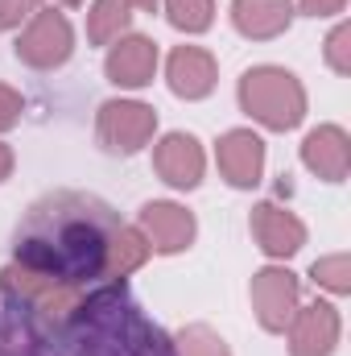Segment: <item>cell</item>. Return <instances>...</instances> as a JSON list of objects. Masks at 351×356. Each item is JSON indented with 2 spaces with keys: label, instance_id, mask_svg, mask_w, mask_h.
<instances>
[{
  "label": "cell",
  "instance_id": "9",
  "mask_svg": "<svg viewBox=\"0 0 351 356\" xmlns=\"http://www.w3.org/2000/svg\"><path fill=\"white\" fill-rule=\"evenodd\" d=\"M157 71V46L149 38H124L108 54V79L116 88H145Z\"/></svg>",
  "mask_w": 351,
  "mask_h": 356
},
{
  "label": "cell",
  "instance_id": "23",
  "mask_svg": "<svg viewBox=\"0 0 351 356\" xmlns=\"http://www.w3.org/2000/svg\"><path fill=\"white\" fill-rule=\"evenodd\" d=\"M343 8V0H306V13H314V17H327V13H339Z\"/></svg>",
  "mask_w": 351,
  "mask_h": 356
},
{
  "label": "cell",
  "instance_id": "16",
  "mask_svg": "<svg viewBox=\"0 0 351 356\" xmlns=\"http://www.w3.org/2000/svg\"><path fill=\"white\" fill-rule=\"evenodd\" d=\"M128 4L132 0H99L95 4V13H91V42H108V38H116L124 25H128Z\"/></svg>",
  "mask_w": 351,
  "mask_h": 356
},
{
  "label": "cell",
  "instance_id": "2",
  "mask_svg": "<svg viewBox=\"0 0 351 356\" xmlns=\"http://www.w3.org/2000/svg\"><path fill=\"white\" fill-rule=\"evenodd\" d=\"M87 315V356H170V348L162 344V336L116 294L95 298L91 307H83Z\"/></svg>",
  "mask_w": 351,
  "mask_h": 356
},
{
  "label": "cell",
  "instance_id": "19",
  "mask_svg": "<svg viewBox=\"0 0 351 356\" xmlns=\"http://www.w3.org/2000/svg\"><path fill=\"white\" fill-rule=\"evenodd\" d=\"M42 0H0V25H21L25 17L37 13Z\"/></svg>",
  "mask_w": 351,
  "mask_h": 356
},
{
  "label": "cell",
  "instance_id": "10",
  "mask_svg": "<svg viewBox=\"0 0 351 356\" xmlns=\"http://www.w3.org/2000/svg\"><path fill=\"white\" fill-rule=\"evenodd\" d=\"M153 166H157V175L166 178V182H174V186H198V178H203V149H198V141L190 133H170L157 145Z\"/></svg>",
  "mask_w": 351,
  "mask_h": 356
},
{
  "label": "cell",
  "instance_id": "22",
  "mask_svg": "<svg viewBox=\"0 0 351 356\" xmlns=\"http://www.w3.org/2000/svg\"><path fill=\"white\" fill-rule=\"evenodd\" d=\"M343 42H348V29H335V33H331V63H335V71H348V58H343Z\"/></svg>",
  "mask_w": 351,
  "mask_h": 356
},
{
  "label": "cell",
  "instance_id": "1",
  "mask_svg": "<svg viewBox=\"0 0 351 356\" xmlns=\"http://www.w3.org/2000/svg\"><path fill=\"white\" fill-rule=\"evenodd\" d=\"M120 224L112 211L87 195H54L37 203L17 232V261L58 282L108 277V249Z\"/></svg>",
  "mask_w": 351,
  "mask_h": 356
},
{
  "label": "cell",
  "instance_id": "14",
  "mask_svg": "<svg viewBox=\"0 0 351 356\" xmlns=\"http://www.w3.org/2000/svg\"><path fill=\"white\" fill-rule=\"evenodd\" d=\"M302 158H306V166H310L314 175L339 182V178L348 175V137H343L339 129H318V133L306 137Z\"/></svg>",
  "mask_w": 351,
  "mask_h": 356
},
{
  "label": "cell",
  "instance_id": "13",
  "mask_svg": "<svg viewBox=\"0 0 351 356\" xmlns=\"http://www.w3.org/2000/svg\"><path fill=\"white\" fill-rule=\"evenodd\" d=\"M339 340V315L327 302H314L293 323V356H327Z\"/></svg>",
  "mask_w": 351,
  "mask_h": 356
},
{
  "label": "cell",
  "instance_id": "8",
  "mask_svg": "<svg viewBox=\"0 0 351 356\" xmlns=\"http://www.w3.org/2000/svg\"><path fill=\"white\" fill-rule=\"evenodd\" d=\"M219 170L223 178L232 182V186H252L264 170V145L257 133H248V129H236V133H228L223 141H219Z\"/></svg>",
  "mask_w": 351,
  "mask_h": 356
},
{
  "label": "cell",
  "instance_id": "25",
  "mask_svg": "<svg viewBox=\"0 0 351 356\" xmlns=\"http://www.w3.org/2000/svg\"><path fill=\"white\" fill-rule=\"evenodd\" d=\"M132 4H141V8H153V4H157V0H132Z\"/></svg>",
  "mask_w": 351,
  "mask_h": 356
},
{
  "label": "cell",
  "instance_id": "7",
  "mask_svg": "<svg viewBox=\"0 0 351 356\" xmlns=\"http://www.w3.org/2000/svg\"><path fill=\"white\" fill-rule=\"evenodd\" d=\"M252 302H257V311H261V323L268 332H281L285 323H289V315H293V302H298V282H293V273H285V269H264L257 273V282H252Z\"/></svg>",
  "mask_w": 351,
  "mask_h": 356
},
{
  "label": "cell",
  "instance_id": "17",
  "mask_svg": "<svg viewBox=\"0 0 351 356\" xmlns=\"http://www.w3.org/2000/svg\"><path fill=\"white\" fill-rule=\"evenodd\" d=\"M170 8V21H174L178 29H186V33H198V29H207L211 25V0H170L166 4Z\"/></svg>",
  "mask_w": 351,
  "mask_h": 356
},
{
  "label": "cell",
  "instance_id": "21",
  "mask_svg": "<svg viewBox=\"0 0 351 356\" xmlns=\"http://www.w3.org/2000/svg\"><path fill=\"white\" fill-rule=\"evenodd\" d=\"M17 112H21V95L12 88H0V129L17 124Z\"/></svg>",
  "mask_w": 351,
  "mask_h": 356
},
{
  "label": "cell",
  "instance_id": "15",
  "mask_svg": "<svg viewBox=\"0 0 351 356\" xmlns=\"http://www.w3.org/2000/svg\"><path fill=\"white\" fill-rule=\"evenodd\" d=\"M236 25L248 38H273L289 25V0H236Z\"/></svg>",
  "mask_w": 351,
  "mask_h": 356
},
{
  "label": "cell",
  "instance_id": "24",
  "mask_svg": "<svg viewBox=\"0 0 351 356\" xmlns=\"http://www.w3.org/2000/svg\"><path fill=\"white\" fill-rule=\"evenodd\" d=\"M8 170H12V154H8V149L0 145V182L8 178Z\"/></svg>",
  "mask_w": 351,
  "mask_h": 356
},
{
  "label": "cell",
  "instance_id": "12",
  "mask_svg": "<svg viewBox=\"0 0 351 356\" xmlns=\"http://www.w3.org/2000/svg\"><path fill=\"white\" fill-rule=\"evenodd\" d=\"M252 232H257L261 249L264 253H273V257L298 253L302 241H306L302 220L289 216V211H281V207H273V203H261V207H257V216H252Z\"/></svg>",
  "mask_w": 351,
  "mask_h": 356
},
{
  "label": "cell",
  "instance_id": "5",
  "mask_svg": "<svg viewBox=\"0 0 351 356\" xmlns=\"http://www.w3.org/2000/svg\"><path fill=\"white\" fill-rule=\"evenodd\" d=\"M157 129V116L153 108L145 104H132V99H120V104H103L99 108V137L108 141V149H141Z\"/></svg>",
  "mask_w": 351,
  "mask_h": 356
},
{
  "label": "cell",
  "instance_id": "20",
  "mask_svg": "<svg viewBox=\"0 0 351 356\" xmlns=\"http://www.w3.org/2000/svg\"><path fill=\"white\" fill-rule=\"evenodd\" d=\"M314 277H323L331 290H348V282H343V257H331V261L314 266Z\"/></svg>",
  "mask_w": 351,
  "mask_h": 356
},
{
  "label": "cell",
  "instance_id": "4",
  "mask_svg": "<svg viewBox=\"0 0 351 356\" xmlns=\"http://www.w3.org/2000/svg\"><path fill=\"white\" fill-rule=\"evenodd\" d=\"M71 46H75V38H71L67 17L62 13H37L29 21V29L17 38V58L50 71V67H62L71 58Z\"/></svg>",
  "mask_w": 351,
  "mask_h": 356
},
{
  "label": "cell",
  "instance_id": "18",
  "mask_svg": "<svg viewBox=\"0 0 351 356\" xmlns=\"http://www.w3.org/2000/svg\"><path fill=\"white\" fill-rule=\"evenodd\" d=\"M178 353L182 356H228V348H223V340H219L215 332H207V327H186L182 340H178Z\"/></svg>",
  "mask_w": 351,
  "mask_h": 356
},
{
  "label": "cell",
  "instance_id": "11",
  "mask_svg": "<svg viewBox=\"0 0 351 356\" xmlns=\"http://www.w3.org/2000/svg\"><path fill=\"white\" fill-rule=\"evenodd\" d=\"M170 88L182 99H203L215 88V58L198 46H178L170 54Z\"/></svg>",
  "mask_w": 351,
  "mask_h": 356
},
{
  "label": "cell",
  "instance_id": "3",
  "mask_svg": "<svg viewBox=\"0 0 351 356\" xmlns=\"http://www.w3.org/2000/svg\"><path fill=\"white\" fill-rule=\"evenodd\" d=\"M240 99L268 129H293L306 112V95L298 88V79L289 71H277V67L248 71L244 83H240Z\"/></svg>",
  "mask_w": 351,
  "mask_h": 356
},
{
  "label": "cell",
  "instance_id": "26",
  "mask_svg": "<svg viewBox=\"0 0 351 356\" xmlns=\"http://www.w3.org/2000/svg\"><path fill=\"white\" fill-rule=\"evenodd\" d=\"M67 4H79V0H67Z\"/></svg>",
  "mask_w": 351,
  "mask_h": 356
},
{
  "label": "cell",
  "instance_id": "6",
  "mask_svg": "<svg viewBox=\"0 0 351 356\" xmlns=\"http://www.w3.org/2000/svg\"><path fill=\"white\" fill-rule=\"evenodd\" d=\"M141 228H145L149 249H157V253H182L194 241V216L178 203H145Z\"/></svg>",
  "mask_w": 351,
  "mask_h": 356
}]
</instances>
